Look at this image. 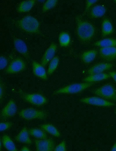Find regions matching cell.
<instances>
[{
  "instance_id": "1",
  "label": "cell",
  "mask_w": 116,
  "mask_h": 151,
  "mask_svg": "<svg viewBox=\"0 0 116 151\" xmlns=\"http://www.w3.org/2000/svg\"><path fill=\"white\" fill-rule=\"evenodd\" d=\"M76 33L79 39L82 42L86 43L91 41L95 37L96 30L90 22L79 16L76 18Z\"/></svg>"
},
{
  "instance_id": "2",
  "label": "cell",
  "mask_w": 116,
  "mask_h": 151,
  "mask_svg": "<svg viewBox=\"0 0 116 151\" xmlns=\"http://www.w3.org/2000/svg\"><path fill=\"white\" fill-rule=\"evenodd\" d=\"M16 25L21 30L28 33L37 34L39 32V22L31 16L24 17L17 21Z\"/></svg>"
},
{
  "instance_id": "3",
  "label": "cell",
  "mask_w": 116,
  "mask_h": 151,
  "mask_svg": "<svg viewBox=\"0 0 116 151\" xmlns=\"http://www.w3.org/2000/svg\"><path fill=\"white\" fill-rule=\"evenodd\" d=\"M94 84L93 82H85L71 84L60 88L54 93V94H75L81 92Z\"/></svg>"
},
{
  "instance_id": "4",
  "label": "cell",
  "mask_w": 116,
  "mask_h": 151,
  "mask_svg": "<svg viewBox=\"0 0 116 151\" xmlns=\"http://www.w3.org/2000/svg\"><path fill=\"white\" fill-rule=\"evenodd\" d=\"M93 92L96 95L106 100L116 101V89L110 84H105L96 89Z\"/></svg>"
},
{
  "instance_id": "5",
  "label": "cell",
  "mask_w": 116,
  "mask_h": 151,
  "mask_svg": "<svg viewBox=\"0 0 116 151\" xmlns=\"http://www.w3.org/2000/svg\"><path fill=\"white\" fill-rule=\"evenodd\" d=\"M19 116L26 120L34 119H45L47 114L45 112L33 108H29L21 110L19 113Z\"/></svg>"
},
{
  "instance_id": "6",
  "label": "cell",
  "mask_w": 116,
  "mask_h": 151,
  "mask_svg": "<svg viewBox=\"0 0 116 151\" xmlns=\"http://www.w3.org/2000/svg\"><path fill=\"white\" fill-rule=\"evenodd\" d=\"M19 93L24 100L34 105L41 106L45 104L47 102L46 98L40 94H27L21 91H19Z\"/></svg>"
},
{
  "instance_id": "7",
  "label": "cell",
  "mask_w": 116,
  "mask_h": 151,
  "mask_svg": "<svg viewBox=\"0 0 116 151\" xmlns=\"http://www.w3.org/2000/svg\"><path fill=\"white\" fill-rule=\"evenodd\" d=\"M80 102L93 105L101 107H110L115 104L102 98L97 96H92L81 99Z\"/></svg>"
},
{
  "instance_id": "8",
  "label": "cell",
  "mask_w": 116,
  "mask_h": 151,
  "mask_svg": "<svg viewBox=\"0 0 116 151\" xmlns=\"http://www.w3.org/2000/svg\"><path fill=\"white\" fill-rule=\"evenodd\" d=\"M25 62L20 58H16L10 63L6 70L7 73L14 74L24 71L26 68Z\"/></svg>"
},
{
  "instance_id": "9",
  "label": "cell",
  "mask_w": 116,
  "mask_h": 151,
  "mask_svg": "<svg viewBox=\"0 0 116 151\" xmlns=\"http://www.w3.org/2000/svg\"><path fill=\"white\" fill-rule=\"evenodd\" d=\"M36 150L38 151H52L55 149V143L51 139H37L35 141Z\"/></svg>"
},
{
  "instance_id": "10",
  "label": "cell",
  "mask_w": 116,
  "mask_h": 151,
  "mask_svg": "<svg viewBox=\"0 0 116 151\" xmlns=\"http://www.w3.org/2000/svg\"><path fill=\"white\" fill-rule=\"evenodd\" d=\"M99 54L101 57L105 61H112L116 59V47H100Z\"/></svg>"
},
{
  "instance_id": "11",
  "label": "cell",
  "mask_w": 116,
  "mask_h": 151,
  "mask_svg": "<svg viewBox=\"0 0 116 151\" xmlns=\"http://www.w3.org/2000/svg\"><path fill=\"white\" fill-rule=\"evenodd\" d=\"M17 112V107L14 100H10L2 110L1 116L5 119L14 116Z\"/></svg>"
},
{
  "instance_id": "12",
  "label": "cell",
  "mask_w": 116,
  "mask_h": 151,
  "mask_svg": "<svg viewBox=\"0 0 116 151\" xmlns=\"http://www.w3.org/2000/svg\"><path fill=\"white\" fill-rule=\"evenodd\" d=\"M57 48V44L52 43L46 50L41 60V64L43 66H45L55 57Z\"/></svg>"
},
{
  "instance_id": "13",
  "label": "cell",
  "mask_w": 116,
  "mask_h": 151,
  "mask_svg": "<svg viewBox=\"0 0 116 151\" xmlns=\"http://www.w3.org/2000/svg\"><path fill=\"white\" fill-rule=\"evenodd\" d=\"M13 42L16 50L27 60L29 59V52L25 43L21 39L17 37L14 38Z\"/></svg>"
},
{
  "instance_id": "14",
  "label": "cell",
  "mask_w": 116,
  "mask_h": 151,
  "mask_svg": "<svg viewBox=\"0 0 116 151\" xmlns=\"http://www.w3.org/2000/svg\"><path fill=\"white\" fill-rule=\"evenodd\" d=\"M113 66V64L109 63H98L89 68L88 70L87 73L89 75L102 73L104 71L110 69Z\"/></svg>"
},
{
  "instance_id": "15",
  "label": "cell",
  "mask_w": 116,
  "mask_h": 151,
  "mask_svg": "<svg viewBox=\"0 0 116 151\" xmlns=\"http://www.w3.org/2000/svg\"><path fill=\"white\" fill-rule=\"evenodd\" d=\"M32 71L36 76L44 80L47 79V76L46 70L42 64L34 61L32 63Z\"/></svg>"
},
{
  "instance_id": "16",
  "label": "cell",
  "mask_w": 116,
  "mask_h": 151,
  "mask_svg": "<svg viewBox=\"0 0 116 151\" xmlns=\"http://www.w3.org/2000/svg\"><path fill=\"white\" fill-rule=\"evenodd\" d=\"M106 8L102 5H96L93 6L89 12V16L93 19H96L103 16L106 13Z\"/></svg>"
},
{
  "instance_id": "17",
  "label": "cell",
  "mask_w": 116,
  "mask_h": 151,
  "mask_svg": "<svg viewBox=\"0 0 116 151\" xmlns=\"http://www.w3.org/2000/svg\"><path fill=\"white\" fill-rule=\"evenodd\" d=\"M110 77L109 74L102 73L89 75L84 78L83 81L86 82H93L106 80Z\"/></svg>"
},
{
  "instance_id": "18",
  "label": "cell",
  "mask_w": 116,
  "mask_h": 151,
  "mask_svg": "<svg viewBox=\"0 0 116 151\" xmlns=\"http://www.w3.org/2000/svg\"><path fill=\"white\" fill-rule=\"evenodd\" d=\"M35 0H28L21 1L17 7V11L19 13L29 11L35 4Z\"/></svg>"
},
{
  "instance_id": "19",
  "label": "cell",
  "mask_w": 116,
  "mask_h": 151,
  "mask_svg": "<svg viewBox=\"0 0 116 151\" xmlns=\"http://www.w3.org/2000/svg\"><path fill=\"white\" fill-rule=\"evenodd\" d=\"M97 53L98 51L96 49H92L84 51L81 55V60L84 63H90L95 59Z\"/></svg>"
},
{
  "instance_id": "20",
  "label": "cell",
  "mask_w": 116,
  "mask_h": 151,
  "mask_svg": "<svg viewBox=\"0 0 116 151\" xmlns=\"http://www.w3.org/2000/svg\"><path fill=\"white\" fill-rule=\"evenodd\" d=\"M113 31V27L110 21L108 19H104L101 26V33L102 37H105L112 34Z\"/></svg>"
},
{
  "instance_id": "21",
  "label": "cell",
  "mask_w": 116,
  "mask_h": 151,
  "mask_svg": "<svg viewBox=\"0 0 116 151\" xmlns=\"http://www.w3.org/2000/svg\"><path fill=\"white\" fill-rule=\"evenodd\" d=\"M29 133L26 128H23L15 137V140L19 142L30 144L32 142L29 136Z\"/></svg>"
},
{
  "instance_id": "22",
  "label": "cell",
  "mask_w": 116,
  "mask_h": 151,
  "mask_svg": "<svg viewBox=\"0 0 116 151\" xmlns=\"http://www.w3.org/2000/svg\"><path fill=\"white\" fill-rule=\"evenodd\" d=\"M94 44L100 47H116V39L110 38L104 39L96 41Z\"/></svg>"
},
{
  "instance_id": "23",
  "label": "cell",
  "mask_w": 116,
  "mask_h": 151,
  "mask_svg": "<svg viewBox=\"0 0 116 151\" xmlns=\"http://www.w3.org/2000/svg\"><path fill=\"white\" fill-rule=\"evenodd\" d=\"M1 141L3 146L8 150L17 151L14 143L8 136L6 135L3 136Z\"/></svg>"
},
{
  "instance_id": "24",
  "label": "cell",
  "mask_w": 116,
  "mask_h": 151,
  "mask_svg": "<svg viewBox=\"0 0 116 151\" xmlns=\"http://www.w3.org/2000/svg\"><path fill=\"white\" fill-rule=\"evenodd\" d=\"M59 41L61 46L64 47L68 46L70 42V38L69 33L66 32H61L59 36Z\"/></svg>"
},
{
  "instance_id": "25",
  "label": "cell",
  "mask_w": 116,
  "mask_h": 151,
  "mask_svg": "<svg viewBox=\"0 0 116 151\" xmlns=\"http://www.w3.org/2000/svg\"><path fill=\"white\" fill-rule=\"evenodd\" d=\"M41 127L43 130L57 137L60 136V133L57 128L53 125L49 124H45L41 125Z\"/></svg>"
},
{
  "instance_id": "26",
  "label": "cell",
  "mask_w": 116,
  "mask_h": 151,
  "mask_svg": "<svg viewBox=\"0 0 116 151\" xmlns=\"http://www.w3.org/2000/svg\"><path fill=\"white\" fill-rule=\"evenodd\" d=\"M28 132L30 135L38 139H45L47 138L46 134L42 130L32 128L29 129Z\"/></svg>"
},
{
  "instance_id": "27",
  "label": "cell",
  "mask_w": 116,
  "mask_h": 151,
  "mask_svg": "<svg viewBox=\"0 0 116 151\" xmlns=\"http://www.w3.org/2000/svg\"><path fill=\"white\" fill-rule=\"evenodd\" d=\"M59 62V58L58 56H55L50 61L48 68L47 73L50 75L55 71L57 68Z\"/></svg>"
},
{
  "instance_id": "28",
  "label": "cell",
  "mask_w": 116,
  "mask_h": 151,
  "mask_svg": "<svg viewBox=\"0 0 116 151\" xmlns=\"http://www.w3.org/2000/svg\"><path fill=\"white\" fill-rule=\"evenodd\" d=\"M57 0H48L44 4L42 9L43 12H45L54 8L57 5Z\"/></svg>"
},
{
  "instance_id": "29",
  "label": "cell",
  "mask_w": 116,
  "mask_h": 151,
  "mask_svg": "<svg viewBox=\"0 0 116 151\" xmlns=\"http://www.w3.org/2000/svg\"><path fill=\"white\" fill-rule=\"evenodd\" d=\"M12 123L10 122H1L0 123V131H3L10 128Z\"/></svg>"
},
{
  "instance_id": "30",
  "label": "cell",
  "mask_w": 116,
  "mask_h": 151,
  "mask_svg": "<svg viewBox=\"0 0 116 151\" xmlns=\"http://www.w3.org/2000/svg\"><path fill=\"white\" fill-rule=\"evenodd\" d=\"M66 150V142L63 141L55 148L54 151H65Z\"/></svg>"
},
{
  "instance_id": "31",
  "label": "cell",
  "mask_w": 116,
  "mask_h": 151,
  "mask_svg": "<svg viewBox=\"0 0 116 151\" xmlns=\"http://www.w3.org/2000/svg\"><path fill=\"white\" fill-rule=\"evenodd\" d=\"M8 64V61L7 59L3 56L0 57V69L1 70L5 69Z\"/></svg>"
},
{
  "instance_id": "32",
  "label": "cell",
  "mask_w": 116,
  "mask_h": 151,
  "mask_svg": "<svg viewBox=\"0 0 116 151\" xmlns=\"http://www.w3.org/2000/svg\"><path fill=\"white\" fill-rule=\"evenodd\" d=\"M97 1V0H86L85 5V11L86 12L88 11L90 8Z\"/></svg>"
},
{
  "instance_id": "33",
  "label": "cell",
  "mask_w": 116,
  "mask_h": 151,
  "mask_svg": "<svg viewBox=\"0 0 116 151\" xmlns=\"http://www.w3.org/2000/svg\"><path fill=\"white\" fill-rule=\"evenodd\" d=\"M109 74L116 82V72L114 71H110L109 72Z\"/></svg>"
},
{
  "instance_id": "34",
  "label": "cell",
  "mask_w": 116,
  "mask_h": 151,
  "mask_svg": "<svg viewBox=\"0 0 116 151\" xmlns=\"http://www.w3.org/2000/svg\"><path fill=\"white\" fill-rule=\"evenodd\" d=\"M0 97L1 99L3 96V85H1V83H0Z\"/></svg>"
},
{
  "instance_id": "35",
  "label": "cell",
  "mask_w": 116,
  "mask_h": 151,
  "mask_svg": "<svg viewBox=\"0 0 116 151\" xmlns=\"http://www.w3.org/2000/svg\"><path fill=\"white\" fill-rule=\"evenodd\" d=\"M21 151H30V149H29L27 147H26V146H24L21 149Z\"/></svg>"
},
{
  "instance_id": "36",
  "label": "cell",
  "mask_w": 116,
  "mask_h": 151,
  "mask_svg": "<svg viewBox=\"0 0 116 151\" xmlns=\"http://www.w3.org/2000/svg\"><path fill=\"white\" fill-rule=\"evenodd\" d=\"M111 151H116V143L114 145L111 149Z\"/></svg>"
},
{
  "instance_id": "37",
  "label": "cell",
  "mask_w": 116,
  "mask_h": 151,
  "mask_svg": "<svg viewBox=\"0 0 116 151\" xmlns=\"http://www.w3.org/2000/svg\"><path fill=\"white\" fill-rule=\"evenodd\" d=\"M1 142H0V148L1 149Z\"/></svg>"
},
{
  "instance_id": "38",
  "label": "cell",
  "mask_w": 116,
  "mask_h": 151,
  "mask_svg": "<svg viewBox=\"0 0 116 151\" xmlns=\"http://www.w3.org/2000/svg\"><path fill=\"white\" fill-rule=\"evenodd\" d=\"M115 2L116 3V0H115Z\"/></svg>"
},
{
  "instance_id": "39",
  "label": "cell",
  "mask_w": 116,
  "mask_h": 151,
  "mask_svg": "<svg viewBox=\"0 0 116 151\" xmlns=\"http://www.w3.org/2000/svg\"></svg>"
}]
</instances>
